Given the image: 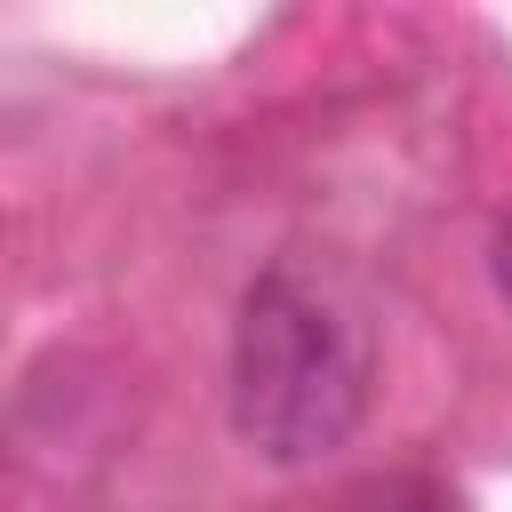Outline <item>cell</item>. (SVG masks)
Here are the masks:
<instances>
[{"instance_id": "1", "label": "cell", "mask_w": 512, "mask_h": 512, "mask_svg": "<svg viewBox=\"0 0 512 512\" xmlns=\"http://www.w3.org/2000/svg\"><path fill=\"white\" fill-rule=\"evenodd\" d=\"M368 416V360L352 320L288 264L256 272L232 320V432L264 464H320Z\"/></svg>"}, {"instance_id": "2", "label": "cell", "mask_w": 512, "mask_h": 512, "mask_svg": "<svg viewBox=\"0 0 512 512\" xmlns=\"http://www.w3.org/2000/svg\"><path fill=\"white\" fill-rule=\"evenodd\" d=\"M328 512H464V504H456V488L432 480V472H368V480H352Z\"/></svg>"}, {"instance_id": "3", "label": "cell", "mask_w": 512, "mask_h": 512, "mask_svg": "<svg viewBox=\"0 0 512 512\" xmlns=\"http://www.w3.org/2000/svg\"><path fill=\"white\" fill-rule=\"evenodd\" d=\"M488 272H496V296L512 304V224L496 232V256H488Z\"/></svg>"}]
</instances>
